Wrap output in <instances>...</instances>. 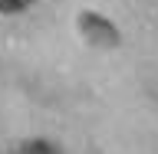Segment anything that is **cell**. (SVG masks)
Returning a JSON list of instances; mask_svg holds the SVG:
<instances>
[{
    "label": "cell",
    "instance_id": "2",
    "mask_svg": "<svg viewBox=\"0 0 158 154\" xmlns=\"http://www.w3.org/2000/svg\"><path fill=\"white\" fill-rule=\"evenodd\" d=\"M10 154H59V148L53 144V141H43V138H27V141H20Z\"/></svg>",
    "mask_w": 158,
    "mask_h": 154
},
{
    "label": "cell",
    "instance_id": "1",
    "mask_svg": "<svg viewBox=\"0 0 158 154\" xmlns=\"http://www.w3.org/2000/svg\"><path fill=\"white\" fill-rule=\"evenodd\" d=\"M79 33L86 36L89 46H118V43H122L118 30L112 26L102 13H96V10H82V13H79Z\"/></svg>",
    "mask_w": 158,
    "mask_h": 154
},
{
    "label": "cell",
    "instance_id": "3",
    "mask_svg": "<svg viewBox=\"0 0 158 154\" xmlns=\"http://www.w3.org/2000/svg\"><path fill=\"white\" fill-rule=\"evenodd\" d=\"M33 0H0V13H20V10H27Z\"/></svg>",
    "mask_w": 158,
    "mask_h": 154
}]
</instances>
